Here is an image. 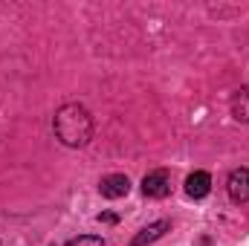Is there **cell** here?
<instances>
[{
  "label": "cell",
  "mask_w": 249,
  "mask_h": 246,
  "mask_svg": "<svg viewBox=\"0 0 249 246\" xmlns=\"http://www.w3.org/2000/svg\"><path fill=\"white\" fill-rule=\"evenodd\" d=\"M53 133L64 148H84V145H90V139L96 133V122L84 105L67 102L53 116Z\"/></svg>",
  "instance_id": "1"
},
{
  "label": "cell",
  "mask_w": 249,
  "mask_h": 246,
  "mask_svg": "<svg viewBox=\"0 0 249 246\" xmlns=\"http://www.w3.org/2000/svg\"><path fill=\"white\" fill-rule=\"evenodd\" d=\"M165 232H171V220H165V217L162 220H154L145 229H139L127 246H151V244H157L160 238H165Z\"/></svg>",
  "instance_id": "4"
},
{
  "label": "cell",
  "mask_w": 249,
  "mask_h": 246,
  "mask_svg": "<svg viewBox=\"0 0 249 246\" xmlns=\"http://www.w3.org/2000/svg\"><path fill=\"white\" fill-rule=\"evenodd\" d=\"M226 194L232 203H249V168H235L226 177Z\"/></svg>",
  "instance_id": "3"
},
{
  "label": "cell",
  "mask_w": 249,
  "mask_h": 246,
  "mask_svg": "<svg viewBox=\"0 0 249 246\" xmlns=\"http://www.w3.org/2000/svg\"><path fill=\"white\" fill-rule=\"evenodd\" d=\"M67 246H107L99 235H81V238H72Z\"/></svg>",
  "instance_id": "8"
},
{
  "label": "cell",
  "mask_w": 249,
  "mask_h": 246,
  "mask_svg": "<svg viewBox=\"0 0 249 246\" xmlns=\"http://www.w3.org/2000/svg\"><path fill=\"white\" fill-rule=\"evenodd\" d=\"M212 191V174L209 171H194L186 177V194L191 200H203Z\"/></svg>",
  "instance_id": "6"
},
{
  "label": "cell",
  "mask_w": 249,
  "mask_h": 246,
  "mask_svg": "<svg viewBox=\"0 0 249 246\" xmlns=\"http://www.w3.org/2000/svg\"><path fill=\"white\" fill-rule=\"evenodd\" d=\"M130 191V180L124 174H107L99 180V194L107 197V200H119V197H127Z\"/></svg>",
  "instance_id": "5"
},
{
  "label": "cell",
  "mask_w": 249,
  "mask_h": 246,
  "mask_svg": "<svg viewBox=\"0 0 249 246\" xmlns=\"http://www.w3.org/2000/svg\"><path fill=\"white\" fill-rule=\"evenodd\" d=\"M229 110H232V116H235L238 122L249 124V84L238 87V90L232 93V99H229Z\"/></svg>",
  "instance_id": "7"
},
{
  "label": "cell",
  "mask_w": 249,
  "mask_h": 246,
  "mask_svg": "<svg viewBox=\"0 0 249 246\" xmlns=\"http://www.w3.org/2000/svg\"><path fill=\"white\" fill-rule=\"evenodd\" d=\"M96 220H99V223H110V226H113V223H119V214H113V211H102Z\"/></svg>",
  "instance_id": "9"
},
{
  "label": "cell",
  "mask_w": 249,
  "mask_h": 246,
  "mask_svg": "<svg viewBox=\"0 0 249 246\" xmlns=\"http://www.w3.org/2000/svg\"><path fill=\"white\" fill-rule=\"evenodd\" d=\"M142 194L151 197V200H162L171 194V174L165 168H157V171H148L142 177Z\"/></svg>",
  "instance_id": "2"
}]
</instances>
